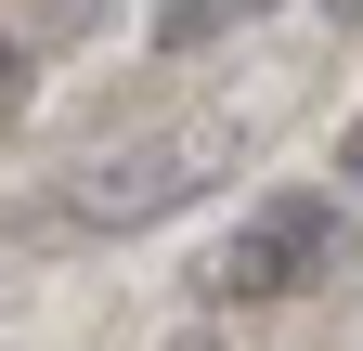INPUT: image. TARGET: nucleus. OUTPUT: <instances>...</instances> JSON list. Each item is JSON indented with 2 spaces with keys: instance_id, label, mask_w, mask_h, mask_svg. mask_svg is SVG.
<instances>
[{
  "instance_id": "20e7f679",
  "label": "nucleus",
  "mask_w": 363,
  "mask_h": 351,
  "mask_svg": "<svg viewBox=\"0 0 363 351\" xmlns=\"http://www.w3.org/2000/svg\"><path fill=\"white\" fill-rule=\"evenodd\" d=\"M91 14H104V0H52V14H39V53H52V39H78Z\"/></svg>"
},
{
  "instance_id": "7ed1b4c3",
  "label": "nucleus",
  "mask_w": 363,
  "mask_h": 351,
  "mask_svg": "<svg viewBox=\"0 0 363 351\" xmlns=\"http://www.w3.org/2000/svg\"><path fill=\"white\" fill-rule=\"evenodd\" d=\"M259 14H286V0H156V53H208V39H234Z\"/></svg>"
},
{
  "instance_id": "f257e3e1",
  "label": "nucleus",
  "mask_w": 363,
  "mask_h": 351,
  "mask_svg": "<svg viewBox=\"0 0 363 351\" xmlns=\"http://www.w3.org/2000/svg\"><path fill=\"white\" fill-rule=\"evenodd\" d=\"M220 169H234V117H156V130H117V144H91L78 169H52L26 208L39 247H91V234H143L169 208H195Z\"/></svg>"
},
{
  "instance_id": "f03ea898",
  "label": "nucleus",
  "mask_w": 363,
  "mask_h": 351,
  "mask_svg": "<svg viewBox=\"0 0 363 351\" xmlns=\"http://www.w3.org/2000/svg\"><path fill=\"white\" fill-rule=\"evenodd\" d=\"M325 260H337V195H259L247 222L208 247L195 299H220V313H272V299H298Z\"/></svg>"
},
{
  "instance_id": "39448f33",
  "label": "nucleus",
  "mask_w": 363,
  "mask_h": 351,
  "mask_svg": "<svg viewBox=\"0 0 363 351\" xmlns=\"http://www.w3.org/2000/svg\"><path fill=\"white\" fill-rule=\"evenodd\" d=\"M337 183H350V195H363V117H350V130H337Z\"/></svg>"
}]
</instances>
